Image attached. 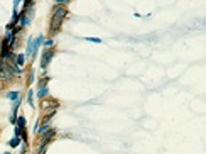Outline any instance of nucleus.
I'll return each mask as SVG.
<instances>
[{
    "mask_svg": "<svg viewBox=\"0 0 206 154\" xmlns=\"http://www.w3.org/2000/svg\"><path fill=\"white\" fill-rule=\"evenodd\" d=\"M66 15V7L64 5H56L53 9V19H51V31L56 32L61 29V22Z\"/></svg>",
    "mask_w": 206,
    "mask_h": 154,
    "instance_id": "nucleus-1",
    "label": "nucleus"
},
{
    "mask_svg": "<svg viewBox=\"0 0 206 154\" xmlns=\"http://www.w3.org/2000/svg\"><path fill=\"white\" fill-rule=\"evenodd\" d=\"M54 54H56V51H53V49H46L43 54V59H41V66H43V69L48 68V64L51 63V59L54 58Z\"/></svg>",
    "mask_w": 206,
    "mask_h": 154,
    "instance_id": "nucleus-2",
    "label": "nucleus"
},
{
    "mask_svg": "<svg viewBox=\"0 0 206 154\" xmlns=\"http://www.w3.org/2000/svg\"><path fill=\"white\" fill-rule=\"evenodd\" d=\"M31 21H32V12H29L27 15H21L19 24H21V27H27L29 24H31Z\"/></svg>",
    "mask_w": 206,
    "mask_h": 154,
    "instance_id": "nucleus-3",
    "label": "nucleus"
},
{
    "mask_svg": "<svg viewBox=\"0 0 206 154\" xmlns=\"http://www.w3.org/2000/svg\"><path fill=\"white\" fill-rule=\"evenodd\" d=\"M49 95V88L46 85H41V88H39V91H37V97L43 100V98H46V97Z\"/></svg>",
    "mask_w": 206,
    "mask_h": 154,
    "instance_id": "nucleus-4",
    "label": "nucleus"
},
{
    "mask_svg": "<svg viewBox=\"0 0 206 154\" xmlns=\"http://www.w3.org/2000/svg\"><path fill=\"white\" fill-rule=\"evenodd\" d=\"M24 63H26V54H17V58H15V66L22 68V66H24Z\"/></svg>",
    "mask_w": 206,
    "mask_h": 154,
    "instance_id": "nucleus-5",
    "label": "nucleus"
},
{
    "mask_svg": "<svg viewBox=\"0 0 206 154\" xmlns=\"http://www.w3.org/2000/svg\"><path fill=\"white\" fill-rule=\"evenodd\" d=\"M32 44H34V39L29 37V41H27V53H26L27 58H32Z\"/></svg>",
    "mask_w": 206,
    "mask_h": 154,
    "instance_id": "nucleus-6",
    "label": "nucleus"
},
{
    "mask_svg": "<svg viewBox=\"0 0 206 154\" xmlns=\"http://www.w3.org/2000/svg\"><path fill=\"white\" fill-rule=\"evenodd\" d=\"M15 125L17 127H21V129H24L26 127V117H24V115H19L17 120H15Z\"/></svg>",
    "mask_w": 206,
    "mask_h": 154,
    "instance_id": "nucleus-7",
    "label": "nucleus"
},
{
    "mask_svg": "<svg viewBox=\"0 0 206 154\" xmlns=\"http://www.w3.org/2000/svg\"><path fill=\"white\" fill-rule=\"evenodd\" d=\"M27 102H29V105L34 108V90H27Z\"/></svg>",
    "mask_w": 206,
    "mask_h": 154,
    "instance_id": "nucleus-8",
    "label": "nucleus"
},
{
    "mask_svg": "<svg viewBox=\"0 0 206 154\" xmlns=\"http://www.w3.org/2000/svg\"><path fill=\"white\" fill-rule=\"evenodd\" d=\"M7 98H9V100H17V98H19V91L17 90L9 91V93H7Z\"/></svg>",
    "mask_w": 206,
    "mask_h": 154,
    "instance_id": "nucleus-9",
    "label": "nucleus"
},
{
    "mask_svg": "<svg viewBox=\"0 0 206 154\" xmlns=\"http://www.w3.org/2000/svg\"><path fill=\"white\" fill-rule=\"evenodd\" d=\"M43 44H44V48L46 49H51L54 46V39H51V37H49V39H44Z\"/></svg>",
    "mask_w": 206,
    "mask_h": 154,
    "instance_id": "nucleus-10",
    "label": "nucleus"
},
{
    "mask_svg": "<svg viewBox=\"0 0 206 154\" xmlns=\"http://www.w3.org/2000/svg\"><path fill=\"white\" fill-rule=\"evenodd\" d=\"M19 144H21V137H14L10 142H9V146H10V147H17Z\"/></svg>",
    "mask_w": 206,
    "mask_h": 154,
    "instance_id": "nucleus-11",
    "label": "nucleus"
},
{
    "mask_svg": "<svg viewBox=\"0 0 206 154\" xmlns=\"http://www.w3.org/2000/svg\"><path fill=\"white\" fill-rule=\"evenodd\" d=\"M86 41H90V43H95V44H100L101 43V39L100 37H85Z\"/></svg>",
    "mask_w": 206,
    "mask_h": 154,
    "instance_id": "nucleus-12",
    "label": "nucleus"
},
{
    "mask_svg": "<svg viewBox=\"0 0 206 154\" xmlns=\"http://www.w3.org/2000/svg\"><path fill=\"white\" fill-rule=\"evenodd\" d=\"M21 136H22V129L15 125V130H14V137H21Z\"/></svg>",
    "mask_w": 206,
    "mask_h": 154,
    "instance_id": "nucleus-13",
    "label": "nucleus"
},
{
    "mask_svg": "<svg viewBox=\"0 0 206 154\" xmlns=\"http://www.w3.org/2000/svg\"><path fill=\"white\" fill-rule=\"evenodd\" d=\"M68 2H71V0H56V5H64Z\"/></svg>",
    "mask_w": 206,
    "mask_h": 154,
    "instance_id": "nucleus-14",
    "label": "nucleus"
},
{
    "mask_svg": "<svg viewBox=\"0 0 206 154\" xmlns=\"http://www.w3.org/2000/svg\"><path fill=\"white\" fill-rule=\"evenodd\" d=\"M32 81H34V71L31 69V78H29V85H31Z\"/></svg>",
    "mask_w": 206,
    "mask_h": 154,
    "instance_id": "nucleus-15",
    "label": "nucleus"
},
{
    "mask_svg": "<svg viewBox=\"0 0 206 154\" xmlns=\"http://www.w3.org/2000/svg\"><path fill=\"white\" fill-rule=\"evenodd\" d=\"M0 78H2V71H0Z\"/></svg>",
    "mask_w": 206,
    "mask_h": 154,
    "instance_id": "nucleus-16",
    "label": "nucleus"
},
{
    "mask_svg": "<svg viewBox=\"0 0 206 154\" xmlns=\"http://www.w3.org/2000/svg\"><path fill=\"white\" fill-rule=\"evenodd\" d=\"M5 154H10V153H5Z\"/></svg>",
    "mask_w": 206,
    "mask_h": 154,
    "instance_id": "nucleus-17",
    "label": "nucleus"
}]
</instances>
